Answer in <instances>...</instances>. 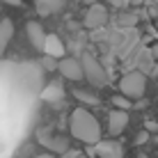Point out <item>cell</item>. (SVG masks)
I'll use <instances>...</instances> for the list:
<instances>
[{"instance_id":"obj_20","label":"cell","mask_w":158,"mask_h":158,"mask_svg":"<svg viewBox=\"0 0 158 158\" xmlns=\"http://www.w3.org/2000/svg\"><path fill=\"white\" fill-rule=\"evenodd\" d=\"M147 131H158V124L156 122H147Z\"/></svg>"},{"instance_id":"obj_10","label":"cell","mask_w":158,"mask_h":158,"mask_svg":"<svg viewBox=\"0 0 158 158\" xmlns=\"http://www.w3.org/2000/svg\"><path fill=\"white\" fill-rule=\"evenodd\" d=\"M67 0H35V9L39 16H51V14H57L60 9H64Z\"/></svg>"},{"instance_id":"obj_12","label":"cell","mask_w":158,"mask_h":158,"mask_svg":"<svg viewBox=\"0 0 158 158\" xmlns=\"http://www.w3.org/2000/svg\"><path fill=\"white\" fill-rule=\"evenodd\" d=\"M39 142H41L44 147H48L51 151H60V154H64V151H67V142H64L62 138L51 135L48 131H46V133H44V131H39Z\"/></svg>"},{"instance_id":"obj_11","label":"cell","mask_w":158,"mask_h":158,"mask_svg":"<svg viewBox=\"0 0 158 158\" xmlns=\"http://www.w3.org/2000/svg\"><path fill=\"white\" fill-rule=\"evenodd\" d=\"M12 37H14V23L9 19H2V21H0V57L5 55V51H7Z\"/></svg>"},{"instance_id":"obj_22","label":"cell","mask_w":158,"mask_h":158,"mask_svg":"<svg viewBox=\"0 0 158 158\" xmlns=\"http://www.w3.org/2000/svg\"><path fill=\"white\" fill-rule=\"evenodd\" d=\"M154 57H158V46H154Z\"/></svg>"},{"instance_id":"obj_6","label":"cell","mask_w":158,"mask_h":158,"mask_svg":"<svg viewBox=\"0 0 158 158\" xmlns=\"http://www.w3.org/2000/svg\"><path fill=\"white\" fill-rule=\"evenodd\" d=\"M41 99L48 103V106L53 108H60L64 103V99H67V92H64V87L60 80H51V83L46 85V89L41 92Z\"/></svg>"},{"instance_id":"obj_15","label":"cell","mask_w":158,"mask_h":158,"mask_svg":"<svg viewBox=\"0 0 158 158\" xmlns=\"http://www.w3.org/2000/svg\"><path fill=\"white\" fill-rule=\"evenodd\" d=\"M41 67L46 69V71H53V69H57L60 67V62L53 55H44V60H41Z\"/></svg>"},{"instance_id":"obj_24","label":"cell","mask_w":158,"mask_h":158,"mask_svg":"<svg viewBox=\"0 0 158 158\" xmlns=\"http://www.w3.org/2000/svg\"><path fill=\"white\" fill-rule=\"evenodd\" d=\"M78 158H87V156H85V154H80V156H78Z\"/></svg>"},{"instance_id":"obj_13","label":"cell","mask_w":158,"mask_h":158,"mask_svg":"<svg viewBox=\"0 0 158 158\" xmlns=\"http://www.w3.org/2000/svg\"><path fill=\"white\" fill-rule=\"evenodd\" d=\"M44 55H53V57H62V55H64V46H62V41H60L55 35H48V37H46Z\"/></svg>"},{"instance_id":"obj_7","label":"cell","mask_w":158,"mask_h":158,"mask_svg":"<svg viewBox=\"0 0 158 158\" xmlns=\"http://www.w3.org/2000/svg\"><path fill=\"white\" fill-rule=\"evenodd\" d=\"M126 126H128V112L115 108V110L108 115V131H110V135H112V138L122 135L124 131H126Z\"/></svg>"},{"instance_id":"obj_2","label":"cell","mask_w":158,"mask_h":158,"mask_svg":"<svg viewBox=\"0 0 158 158\" xmlns=\"http://www.w3.org/2000/svg\"><path fill=\"white\" fill-rule=\"evenodd\" d=\"M147 92V76L142 71H131L119 80V94L128 99H142Z\"/></svg>"},{"instance_id":"obj_8","label":"cell","mask_w":158,"mask_h":158,"mask_svg":"<svg viewBox=\"0 0 158 158\" xmlns=\"http://www.w3.org/2000/svg\"><path fill=\"white\" fill-rule=\"evenodd\" d=\"M25 35H28V39H30V44L37 48V51H41L44 53V46H46V32H44V28H41V23H37V21H28L25 23Z\"/></svg>"},{"instance_id":"obj_3","label":"cell","mask_w":158,"mask_h":158,"mask_svg":"<svg viewBox=\"0 0 158 158\" xmlns=\"http://www.w3.org/2000/svg\"><path fill=\"white\" fill-rule=\"evenodd\" d=\"M83 69H85V80L92 87H106L108 76L99 60H94L92 55H83Z\"/></svg>"},{"instance_id":"obj_1","label":"cell","mask_w":158,"mask_h":158,"mask_svg":"<svg viewBox=\"0 0 158 158\" xmlns=\"http://www.w3.org/2000/svg\"><path fill=\"white\" fill-rule=\"evenodd\" d=\"M69 128H71V135L76 140H80L83 144L96 147L101 142V126L99 119L92 115L87 108H76L69 117Z\"/></svg>"},{"instance_id":"obj_19","label":"cell","mask_w":158,"mask_h":158,"mask_svg":"<svg viewBox=\"0 0 158 158\" xmlns=\"http://www.w3.org/2000/svg\"><path fill=\"white\" fill-rule=\"evenodd\" d=\"M78 156H80L78 151H71V149H67V151L62 154V158H78Z\"/></svg>"},{"instance_id":"obj_14","label":"cell","mask_w":158,"mask_h":158,"mask_svg":"<svg viewBox=\"0 0 158 158\" xmlns=\"http://www.w3.org/2000/svg\"><path fill=\"white\" fill-rule=\"evenodd\" d=\"M73 96H76L78 101L87 103V106H96V103H99V99H96V96L87 94V92H83V89H73Z\"/></svg>"},{"instance_id":"obj_5","label":"cell","mask_w":158,"mask_h":158,"mask_svg":"<svg viewBox=\"0 0 158 158\" xmlns=\"http://www.w3.org/2000/svg\"><path fill=\"white\" fill-rule=\"evenodd\" d=\"M106 23H108V9H106V5H101V2L92 5V7L87 9V14H85V28L96 30V28H103Z\"/></svg>"},{"instance_id":"obj_17","label":"cell","mask_w":158,"mask_h":158,"mask_svg":"<svg viewBox=\"0 0 158 158\" xmlns=\"http://www.w3.org/2000/svg\"><path fill=\"white\" fill-rule=\"evenodd\" d=\"M147 138H149V131H140V135L135 138V142H138V144H144Z\"/></svg>"},{"instance_id":"obj_23","label":"cell","mask_w":158,"mask_h":158,"mask_svg":"<svg viewBox=\"0 0 158 158\" xmlns=\"http://www.w3.org/2000/svg\"><path fill=\"white\" fill-rule=\"evenodd\" d=\"M131 2H133V5H140V2H142V0H131Z\"/></svg>"},{"instance_id":"obj_16","label":"cell","mask_w":158,"mask_h":158,"mask_svg":"<svg viewBox=\"0 0 158 158\" xmlns=\"http://www.w3.org/2000/svg\"><path fill=\"white\" fill-rule=\"evenodd\" d=\"M112 106H117L119 110H128V106H131V103H128V96H124V94H122V96H119V94L112 96Z\"/></svg>"},{"instance_id":"obj_18","label":"cell","mask_w":158,"mask_h":158,"mask_svg":"<svg viewBox=\"0 0 158 158\" xmlns=\"http://www.w3.org/2000/svg\"><path fill=\"white\" fill-rule=\"evenodd\" d=\"M135 21H138V16H124V19L119 21V23H124V25H131V23H135Z\"/></svg>"},{"instance_id":"obj_4","label":"cell","mask_w":158,"mask_h":158,"mask_svg":"<svg viewBox=\"0 0 158 158\" xmlns=\"http://www.w3.org/2000/svg\"><path fill=\"white\" fill-rule=\"evenodd\" d=\"M57 71L62 73V78L71 80V83H78V80L85 78V69H83V62L76 57H62L60 60V67Z\"/></svg>"},{"instance_id":"obj_21","label":"cell","mask_w":158,"mask_h":158,"mask_svg":"<svg viewBox=\"0 0 158 158\" xmlns=\"http://www.w3.org/2000/svg\"><path fill=\"white\" fill-rule=\"evenodd\" d=\"M35 158H55L53 154H39V156H35Z\"/></svg>"},{"instance_id":"obj_25","label":"cell","mask_w":158,"mask_h":158,"mask_svg":"<svg viewBox=\"0 0 158 158\" xmlns=\"http://www.w3.org/2000/svg\"><path fill=\"white\" fill-rule=\"evenodd\" d=\"M138 158H147V156H142V154H140V156H138Z\"/></svg>"},{"instance_id":"obj_9","label":"cell","mask_w":158,"mask_h":158,"mask_svg":"<svg viewBox=\"0 0 158 158\" xmlns=\"http://www.w3.org/2000/svg\"><path fill=\"white\" fill-rule=\"evenodd\" d=\"M94 149H96V156L99 158H124L122 144L115 142V140H101Z\"/></svg>"},{"instance_id":"obj_26","label":"cell","mask_w":158,"mask_h":158,"mask_svg":"<svg viewBox=\"0 0 158 158\" xmlns=\"http://www.w3.org/2000/svg\"><path fill=\"white\" fill-rule=\"evenodd\" d=\"M154 2H156V5H158V0H154Z\"/></svg>"}]
</instances>
